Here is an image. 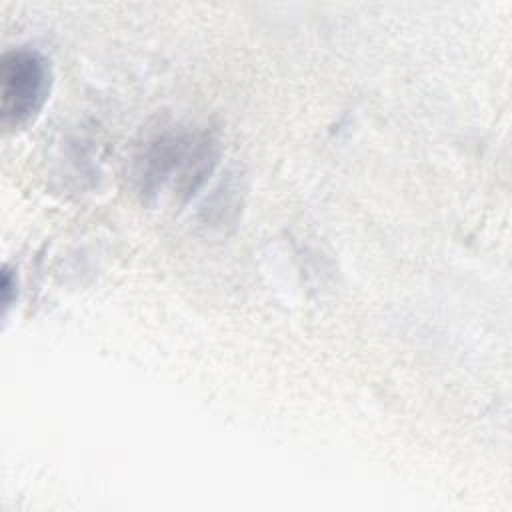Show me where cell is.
Returning a JSON list of instances; mask_svg holds the SVG:
<instances>
[{
  "label": "cell",
  "instance_id": "6da1fadb",
  "mask_svg": "<svg viewBox=\"0 0 512 512\" xmlns=\"http://www.w3.org/2000/svg\"><path fill=\"white\" fill-rule=\"evenodd\" d=\"M52 86L50 62L34 48L6 50L0 60V122L4 132L30 126L42 112Z\"/></svg>",
  "mask_w": 512,
  "mask_h": 512
}]
</instances>
